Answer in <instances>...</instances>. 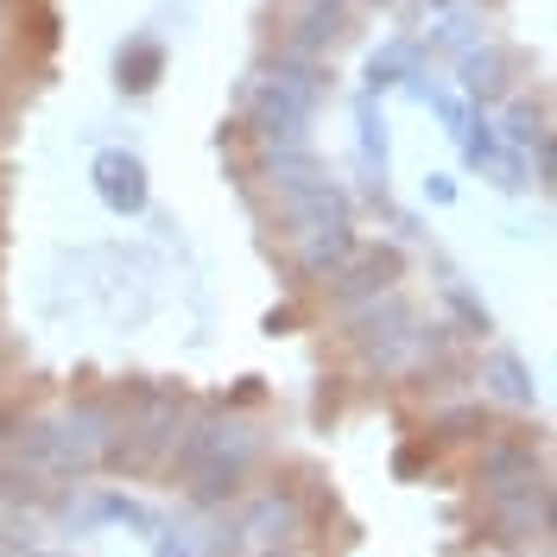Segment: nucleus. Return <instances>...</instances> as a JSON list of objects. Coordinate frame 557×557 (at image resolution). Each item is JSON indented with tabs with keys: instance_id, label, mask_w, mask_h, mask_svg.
<instances>
[{
	"instance_id": "nucleus-22",
	"label": "nucleus",
	"mask_w": 557,
	"mask_h": 557,
	"mask_svg": "<svg viewBox=\"0 0 557 557\" xmlns=\"http://www.w3.org/2000/svg\"><path fill=\"white\" fill-rule=\"evenodd\" d=\"M456 152H462V165H469V172H487V165H494V152H500L494 108H469V121H462V134H456Z\"/></svg>"
},
{
	"instance_id": "nucleus-2",
	"label": "nucleus",
	"mask_w": 557,
	"mask_h": 557,
	"mask_svg": "<svg viewBox=\"0 0 557 557\" xmlns=\"http://www.w3.org/2000/svg\"><path fill=\"white\" fill-rule=\"evenodd\" d=\"M323 96H330V58H305L278 45L247 76V127L260 146H311Z\"/></svg>"
},
{
	"instance_id": "nucleus-5",
	"label": "nucleus",
	"mask_w": 557,
	"mask_h": 557,
	"mask_svg": "<svg viewBox=\"0 0 557 557\" xmlns=\"http://www.w3.org/2000/svg\"><path fill=\"white\" fill-rule=\"evenodd\" d=\"M311 487L298 482H260L247 494L242 507H235V525H242V539L253 552H267V545H298L305 532H311Z\"/></svg>"
},
{
	"instance_id": "nucleus-19",
	"label": "nucleus",
	"mask_w": 557,
	"mask_h": 557,
	"mask_svg": "<svg viewBox=\"0 0 557 557\" xmlns=\"http://www.w3.org/2000/svg\"><path fill=\"white\" fill-rule=\"evenodd\" d=\"M487 431H494V418H487L482 399H456V406H437V412L424 418V444L431 450H450V444H482Z\"/></svg>"
},
{
	"instance_id": "nucleus-10",
	"label": "nucleus",
	"mask_w": 557,
	"mask_h": 557,
	"mask_svg": "<svg viewBox=\"0 0 557 557\" xmlns=\"http://www.w3.org/2000/svg\"><path fill=\"white\" fill-rule=\"evenodd\" d=\"M348 38H355V0H292L285 7V38L278 45H292L305 58H330Z\"/></svg>"
},
{
	"instance_id": "nucleus-21",
	"label": "nucleus",
	"mask_w": 557,
	"mask_h": 557,
	"mask_svg": "<svg viewBox=\"0 0 557 557\" xmlns=\"http://www.w3.org/2000/svg\"><path fill=\"white\" fill-rule=\"evenodd\" d=\"M444 311H450V323H456V336H462V343H475V336L487 343V336H494V311H487L462 278H444Z\"/></svg>"
},
{
	"instance_id": "nucleus-1",
	"label": "nucleus",
	"mask_w": 557,
	"mask_h": 557,
	"mask_svg": "<svg viewBox=\"0 0 557 557\" xmlns=\"http://www.w3.org/2000/svg\"><path fill=\"white\" fill-rule=\"evenodd\" d=\"M260 456H267V431L253 418H242L235 406H203V412L184 418V431L172 437L159 469H165L172 487H184L190 513H215V507L242 500Z\"/></svg>"
},
{
	"instance_id": "nucleus-30",
	"label": "nucleus",
	"mask_w": 557,
	"mask_h": 557,
	"mask_svg": "<svg viewBox=\"0 0 557 557\" xmlns=\"http://www.w3.org/2000/svg\"><path fill=\"white\" fill-rule=\"evenodd\" d=\"M0 58H7V45H0Z\"/></svg>"
},
{
	"instance_id": "nucleus-25",
	"label": "nucleus",
	"mask_w": 557,
	"mask_h": 557,
	"mask_svg": "<svg viewBox=\"0 0 557 557\" xmlns=\"http://www.w3.org/2000/svg\"><path fill=\"white\" fill-rule=\"evenodd\" d=\"M424 203H431V209H450L456 203V177L450 172H431V177H424Z\"/></svg>"
},
{
	"instance_id": "nucleus-18",
	"label": "nucleus",
	"mask_w": 557,
	"mask_h": 557,
	"mask_svg": "<svg viewBox=\"0 0 557 557\" xmlns=\"http://www.w3.org/2000/svg\"><path fill=\"white\" fill-rule=\"evenodd\" d=\"M418 70H424V51H418V38H386L381 51H368V64H361V96L406 89Z\"/></svg>"
},
{
	"instance_id": "nucleus-20",
	"label": "nucleus",
	"mask_w": 557,
	"mask_h": 557,
	"mask_svg": "<svg viewBox=\"0 0 557 557\" xmlns=\"http://www.w3.org/2000/svg\"><path fill=\"white\" fill-rule=\"evenodd\" d=\"M494 134H500V146H539V139H552V102L545 96H525V89H513L507 102H500V121H494Z\"/></svg>"
},
{
	"instance_id": "nucleus-13",
	"label": "nucleus",
	"mask_w": 557,
	"mask_h": 557,
	"mask_svg": "<svg viewBox=\"0 0 557 557\" xmlns=\"http://www.w3.org/2000/svg\"><path fill=\"white\" fill-rule=\"evenodd\" d=\"M475 381L494 406H507V412H539V374L525 368L520 348H487L482 368H475Z\"/></svg>"
},
{
	"instance_id": "nucleus-28",
	"label": "nucleus",
	"mask_w": 557,
	"mask_h": 557,
	"mask_svg": "<svg viewBox=\"0 0 557 557\" xmlns=\"http://www.w3.org/2000/svg\"><path fill=\"white\" fill-rule=\"evenodd\" d=\"M253 557H305L298 545H267V552H253Z\"/></svg>"
},
{
	"instance_id": "nucleus-6",
	"label": "nucleus",
	"mask_w": 557,
	"mask_h": 557,
	"mask_svg": "<svg viewBox=\"0 0 557 557\" xmlns=\"http://www.w3.org/2000/svg\"><path fill=\"white\" fill-rule=\"evenodd\" d=\"M399 278H406V247L361 242L348 253L343 273L323 278V305L343 317V311H355V305H368V298H381V292H399Z\"/></svg>"
},
{
	"instance_id": "nucleus-29",
	"label": "nucleus",
	"mask_w": 557,
	"mask_h": 557,
	"mask_svg": "<svg viewBox=\"0 0 557 557\" xmlns=\"http://www.w3.org/2000/svg\"><path fill=\"white\" fill-rule=\"evenodd\" d=\"M7 7H13V0H0V20H7Z\"/></svg>"
},
{
	"instance_id": "nucleus-11",
	"label": "nucleus",
	"mask_w": 557,
	"mask_h": 557,
	"mask_svg": "<svg viewBox=\"0 0 557 557\" xmlns=\"http://www.w3.org/2000/svg\"><path fill=\"white\" fill-rule=\"evenodd\" d=\"M273 215L278 228L298 242V235H311V228H330V222H348L355 215V197H348L343 177H317V184H305V190H292V197H273Z\"/></svg>"
},
{
	"instance_id": "nucleus-4",
	"label": "nucleus",
	"mask_w": 557,
	"mask_h": 557,
	"mask_svg": "<svg viewBox=\"0 0 557 557\" xmlns=\"http://www.w3.org/2000/svg\"><path fill=\"white\" fill-rule=\"evenodd\" d=\"M475 539L494 552H545L552 545V482L507 487V494H475Z\"/></svg>"
},
{
	"instance_id": "nucleus-17",
	"label": "nucleus",
	"mask_w": 557,
	"mask_h": 557,
	"mask_svg": "<svg viewBox=\"0 0 557 557\" xmlns=\"http://www.w3.org/2000/svg\"><path fill=\"white\" fill-rule=\"evenodd\" d=\"M487 38V20H482V7H469V0H456V7H437V26L418 38V51L424 58H462L469 45H482Z\"/></svg>"
},
{
	"instance_id": "nucleus-23",
	"label": "nucleus",
	"mask_w": 557,
	"mask_h": 557,
	"mask_svg": "<svg viewBox=\"0 0 557 557\" xmlns=\"http://www.w3.org/2000/svg\"><path fill=\"white\" fill-rule=\"evenodd\" d=\"M482 177H494L500 190H525V184H532V177H525V152H520V146H500V152H494V165H487Z\"/></svg>"
},
{
	"instance_id": "nucleus-27",
	"label": "nucleus",
	"mask_w": 557,
	"mask_h": 557,
	"mask_svg": "<svg viewBox=\"0 0 557 557\" xmlns=\"http://www.w3.org/2000/svg\"><path fill=\"white\" fill-rule=\"evenodd\" d=\"M228 406H260V374H247V381H242V393H235Z\"/></svg>"
},
{
	"instance_id": "nucleus-16",
	"label": "nucleus",
	"mask_w": 557,
	"mask_h": 557,
	"mask_svg": "<svg viewBox=\"0 0 557 557\" xmlns=\"http://www.w3.org/2000/svg\"><path fill=\"white\" fill-rule=\"evenodd\" d=\"M323 172L330 165L317 159L311 146H260V159H253V177L267 184V197H292V190L317 184Z\"/></svg>"
},
{
	"instance_id": "nucleus-9",
	"label": "nucleus",
	"mask_w": 557,
	"mask_h": 557,
	"mask_svg": "<svg viewBox=\"0 0 557 557\" xmlns=\"http://www.w3.org/2000/svg\"><path fill=\"white\" fill-rule=\"evenodd\" d=\"M89 184H96L102 209L121 215V222H134V215L152 209V172H146V159L127 152V146H102V152L89 159Z\"/></svg>"
},
{
	"instance_id": "nucleus-15",
	"label": "nucleus",
	"mask_w": 557,
	"mask_h": 557,
	"mask_svg": "<svg viewBox=\"0 0 557 557\" xmlns=\"http://www.w3.org/2000/svg\"><path fill=\"white\" fill-rule=\"evenodd\" d=\"M165 38L152 33H127L121 45H114V89L121 96H152L159 89V76H165Z\"/></svg>"
},
{
	"instance_id": "nucleus-7",
	"label": "nucleus",
	"mask_w": 557,
	"mask_h": 557,
	"mask_svg": "<svg viewBox=\"0 0 557 557\" xmlns=\"http://www.w3.org/2000/svg\"><path fill=\"white\" fill-rule=\"evenodd\" d=\"M469 482H475V494H507V487L552 482V469H545V450L532 437H520V431H487Z\"/></svg>"
},
{
	"instance_id": "nucleus-26",
	"label": "nucleus",
	"mask_w": 557,
	"mask_h": 557,
	"mask_svg": "<svg viewBox=\"0 0 557 557\" xmlns=\"http://www.w3.org/2000/svg\"><path fill=\"white\" fill-rule=\"evenodd\" d=\"M152 557H190V539H184L177 525H159V532H152Z\"/></svg>"
},
{
	"instance_id": "nucleus-3",
	"label": "nucleus",
	"mask_w": 557,
	"mask_h": 557,
	"mask_svg": "<svg viewBox=\"0 0 557 557\" xmlns=\"http://www.w3.org/2000/svg\"><path fill=\"white\" fill-rule=\"evenodd\" d=\"M336 323H343L348 348L361 355V368H368V374H381V381H406V374H412L418 311L399 298V292H381V298H368V305L343 311Z\"/></svg>"
},
{
	"instance_id": "nucleus-24",
	"label": "nucleus",
	"mask_w": 557,
	"mask_h": 557,
	"mask_svg": "<svg viewBox=\"0 0 557 557\" xmlns=\"http://www.w3.org/2000/svg\"><path fill=\"white\" fill-rule=\"evenodd\" d=\"M431 444H424V437H418V444H399V456H393V475H399V482H412L418 469H424V462H431Z\"/></svg>"
},
{
	"instance_id": "nucleus-8",
	"label": "nucleus",
	"mask_w": 557,
	"mask_h": 557,
	"mask_svg": "<svg viewBox=\"0 0 557 557\" xmlns=\"http://www.w3.org/2000/svg\"><path fill=\"white\" fill-rule=\"evenodd\" d=\"M520 70L525 58L513 45H500V38H482V45H469L462 58H456V96L469 108H500L513 89H520Z\"/></svg>"
},
{
	"instance_id": "nucleus-14",
	"label": "nucleus",
	"mask_w": 557,
	"mask_h": 557,
	"mask_svg": "<svg viewBox=\"0 0 557 557\" xmlns=\"http://www.w3.org/2000/svg\"><path fill=\"white\" fill-rule=\"evenodd\" d=\"M355 247H361L355 215H348V222H330V228H311V235H298V278H305V285L336 278L348 267V253H355Z\"/></svg>"
},
{
	"instance_id": "nucleus-12",
	"label": "nucleus",
	"mask_w": 557,
	"mask_h": 557,
	"mask_svg": "<svg viewBox=\"0 0 557 557\" xmlns=\"http://www.w3.org/2000/svg\"><path fill=\"white\" fill-rule=\"evenodd\" d=\"M355 165L368 197L386 203V172H393V139H386V108L381 96H355Z\"/></svg>"
}]
</instances>
